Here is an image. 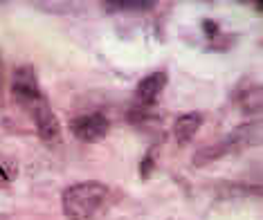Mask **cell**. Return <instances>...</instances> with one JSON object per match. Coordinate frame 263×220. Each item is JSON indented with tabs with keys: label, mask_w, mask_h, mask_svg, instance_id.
I'll list each match as a JSON object with an SVG mask.
<instances>
[{
	"label": "cell",
	"mask_w": 263,
	"mask_h": 220,
	"mask_svg": "<svg viewBox=\"0 0 263 220\" xmlns=\"http://www.w3.org/2000/svg\"><path fill=\"white\" fill-rule=\"evenodd\" d=\"M11 94L14 101L29 115L39 137L45 144H57L61 139V124H59L50 101L43 94L36 79V70L29 63H23L11 74Z\"/></svg>",
	"instance_id": "cell-1"
},
{
	"label": "cell",
	"mask_w": 263,
	"mask_h": 220,
	"mask_svg": "<svg viewBox=\"0 0 263 220\" xmlns=\"http://www.w3.org/2000/svg\"><path fill=\"white\" fill-rule=\"evenodd\" d=\"M110 205V189L97 180L74 182L61 193V209L68 220H104Z\"/></svg>",
	"instance_id": "cell-2"
},
{
	"label": "cell",
	"mask_w": 263,
	"mask_h": 220,
	"mask_svg": "<svg viewBox=\"0 0 263 220\" xmlns=\"http://www.w3.org/2000/svg\"><path fill=\"white\" fill-rule=\"evenodd\" d=\"M70 130L79 142L97 144L108 135L110 122L104 112H86V115H77L70 119Z\"/></svg>",
	"instance_id": "cell-3"
},
{
	"label": "cell",
	"mask_w": 263,
	"mask_h": 220,
	"mask_svg": "<svg viewBox=\"0 0 263 220\" xmlns=\"http://www.w3.org/2000/svg\"><path fill=\"white\" fill-rule=\"evenodd\" d=\"M250 135H256V130H254V133H250L248 126L234 130V133H230L223 142H218V144H214V146H209V148H202V151H198V155L194 157V164H196V166H205V164H209V162H214V159L227 155V153L238 151V148H243L245 144H250Z\"/></svg>",
	"instance_id": "cell-4"
},
{
	"label": "cell",
	"mask_w": 263,
	"mask_h": 220,
	"mask_svg": "<svg viewBox=\"0 0 263 220\" xmlns=\"http://www.w3.org/2000/svg\"><path fill=\"white\" fill-rule=\"evenodd\" d=\"M166 81H169V76H166L164 70H155V72L146 74L144 79H140V83L135 86V104L140 106V108H153L155 104H158L160 94L164 92L166 88Z\"/></svg>",
	"instance_id": "cell-5"
},
{
	"label": "cell",
	"mask_w": 263,
	"mask_h": 220,
	"mask_svg": "<svg viewBox=\"0 0 263 220\" xmlns=\"http://www.w3.org/2000/svg\"><path fill=\"white\" fill-rule=\"evenodd\" d=\"M200 126H202L200 112H182L176 119V124H173V137H176L180 146H184L194 139V135L200 130Z\"/></svg>",
	"instance_id": "cell-6"
},
{
	"label": "cell",
	"mask_w": 263,
	"mask_h": 220,
	"mask_svg": "<svg viewBox=\"0 0 263 220\" xmlns=\"http://www.w3.org/2000/svg\"><path fill=\"white\" fill-rule=\"evenodd\" d=\"M234 101H236V106L241 108L243 112H259L261 108V90H259V86L256 83H250V81H243L241 83V88L236 90L234 94Z\"/></svg>",
	"instance_id": "cell-7"
},
{
	"label": "cell",
	"mask_w": 263,
	"mask_h": 220,
	"mask_svg": "<svg viewBox=\"0 0 263 220\" xmlns=\"http://www.w3.org/2000/svg\"><path fill=\"white\" fill-rule=\"evenodd\" d=\"M104 7L108 11H144L155 7L151 0H124V3H104Z\"/></svg>",
	"instance_id": "cell-8"
},
{
	"label": "cell",
	"mask_w": 263,
	"mask_h": 220,
	"mask_svg": "<svg viewBox=\"0 0 263 220\" xmlns=\"http://www.w3.org/2000/svg\"><path fill=\"white\" fill-rule=\"evenodd\" d=\"M202 29H205V34H207V41H212V45H216L218 41H227V36H225L223 32H220L218 23H214V21H202Z\"/></svg>",
	"instance_id": "cell-9"
},
{
	"label": "cell",
	"mask_w": 263,
	"mask_h": 220,
	"mask_svg": "<svg viewBox=\"0 0 263 220\" xmlns=\"http://www.w3.org/2000/svg\"><path fill=\"white\" fill-rule=\"evenodd\" d=\"M153 166H155V162H153V153H148V155L144 157V162L140 164V169H142V177H148V175H151Z\"/></svg>",
	"instance_id": "cell-10"
},
{
	"label": "cell",
	"mask_w": 263,
	"mask_h": 220,
	"mask_svg": "<svg viewBox=\"0 0 263 220\" xmlns=\"http://www.w3.org/2000/svg\"><path fill=\"white\" fill-rule=\"evenodd\" d=\"M5 205V202H3V195H0V207H3Z\"/></svg>",
	"instance_id": "cell-11"
}]
</instances>
